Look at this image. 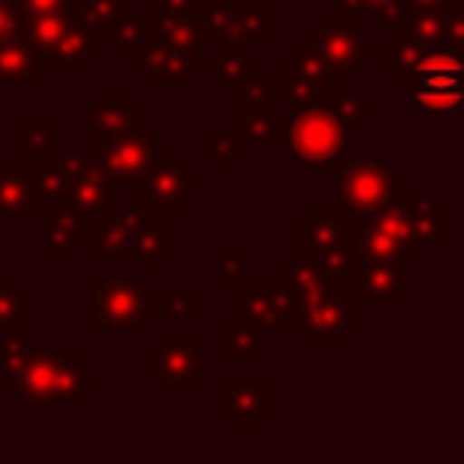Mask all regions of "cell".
I'll use <instances>...</instances> for the list:
<instances>
[{
  "mask_svg": "<svg viewBox=\"0 0 464 464\" xmlns=\"http://www.w3.org/2000/svg\"><path fill=\"white\" fill-rule=\"evenodd\" d=\"M286 64H290L293 71H296L299 77L312 86V92L318 96V102H328V99H334L341 90H347V80H350L347 73L334 71V67H331L328 61L315 52V48L305 45V42H299V45L290 48Z\"/></svg>",
  "mask_w": 464,
  "mask_h": 464,
  "instance_id": "484cf974",
  "label": "cell"
},
{
  "mask_svg": "<svg viewBox=\"0 0 464 464\" xmlns=\"http://www.w3.org/2000/svg\"><path fill=\"white\" fill-rule=\"evenodd\" d=\"M73 14L83 16L92 26L105 29L118 16L130 14V0H73Z\"/></svg>",
  "mask_w": 464,
  "mask_h": 464,
  "instance_id": "f35d334b",
  "label": "cell"
},
{
  "mask_svg": "<svg viewBox=\"0 0 464 464\" xmlns=\"http://www.w3.org/2000/svg\"><path fill=\"white\" fill-rule=\"evenodd\" d=\"M375 226H379L382 232L388 236V242L394 246V255H398L404 265H413V261H420V255H423V248L413 242V232H411V219H407V210H404V198H401V188L394 191V198L388 200L382 210H375L372 217Z\"/></svg>",
  "mask_w": 464,
  "mask_h": 464,
  "instance_id": "83f0119b",
  "label": "cell"
},
{
  "mask_svg": "<svg viewBox=\"0 0 464 464\" xmlns=\"http://www.w3.org/2000/svg\"><path fill=\"white\" fill-rule=\"evenodd\" d=\"M86 284L92 290V315L86 322L90 334L115 331V334L140 337L150 322L160 318V293L150 290L143 280L90 274Z\"/></svg>",
  "mask_w": 464,
  "mask_h": 464,
  "instance_id": "7a4b0ae2",
  "label": "cell"
},
{
  "mask_svg": "<svg viewBox=\"0 0 464 464\" xmlns=\"http://www.w3.org/2000/svg\"><path fill=\"white\" fill-rule=\"evenodd\" d=\"M130 67L150 90H188L194 73H207V58L150 39L143 52L130 58Z\"/></svg>",
  "mask_w": 464,
  "mask_h": 464,
  "instance_id": "4fadbf2b",
  "label": "cell"
},
{
  "mask_svg": "<svg viewBox=\"0 0 464 464\" xmlns=\"http://www.w3.org/2000/svg\"><path fill=\"white\" fill-rule=\"evenodd\" d=\"M404 4L413 10H442V7H449L451 0H404Z\"/></svg>",
  "mask_w": 464,
  "mask_h": 464,
  "instance_id": "ee69618b",
  "label": "cell"
},
{
  "mask_svg": "<svg viewBox=\"0 0 464 464\" xmlns=\"http://www.w3.org/2000/svg\"><path fill=\"white\" fill-rule=\"evenodd\" d=\"M45 223V232H42V255H45L48 265H67L73 261L86 246V232H90V223L77 213L64 210V207H54L45 217H39Z\"/></svg>",
  "mask_w": 464,
  "mask_h": 464,
  "instance_id": "603a6c76",
  "label": "cell"
},
{
  "mask_svg": "<svg viewBox=\"0 0 464 464\" xmlns=\"http://www.w3.org/2000/svg\"><path fill=\"white\" fill-rule=\"evenodd\" d=\"M48 73L42 71V61L23 39L0 42V90L10 86H33L42 90Z\"/></svg>",
  "mask_w": 464,
  "mask_h": 464,
  "instance_id": "4316f807",
  "label": "cell"
},
{
  "mask_svg": "<svg viewBox=\"0 0 464 464\" xmlns=\"http://www.w3.org/2000/svg\"><path fill=\"white\" fill-rule=\"evenodd\" d=\"M175 223L179 219L160 207H128V261H140L147 277L175 258Z\"/></svg>",
  "mask_w": 464,
  "mask_h": 464,
  "instance_id": "8fae6325",
  "label": "cell"
},
{
  "mask_svg": "<svg viewBox=\"0 0 464 464\" xmlns=\"http://www.w3.org/2000/svg\"><path fill=\"white\" fill-rule=\"evenodd\" d=\"M324 105L334 111V118L343 124V130H347V134H356V130H362L375 115H379V105H375L372 99H362L360 92H353L350 86L337 92L334 99H328Z\"/></svg>",
  "mask_w": 464,
  "mask_h": 464,
  "instance_id": "d6a6232c",
  "label": "cell"
},
{
  "mask_svg": "<svg viewBox=\"0 0 464 464\" xmlns=\"http://www.w3.org/2000/svg\"><path fill=\"white\" fill-rule=\"evenodd\" d=\"M204 45L239 42L265 45L277 42V4L274 0H204L194 10Z\"/></svg>",
  "mask_w": 464,
  "mask_h": 464,
  "instance_id": "277c9868",
  "label": "cell"
},
{
  "mask_svg": "<svg viewBox=\"0 0 464 464\" xmlns=\"http://www.w3.org/2000/svg\"><path fill=\"white\" fill-rule=\"evenodd\" d=\"M200 353L204 337L200 334H160V343L143 353V372L147 379L160 382V392L200 394Z\"/></svg>",
  "mask_w": 464,
  "mask_h": 464,
  "instance_id": "9c48e42d",
  "label": "cell"
},
{
  "mask_svg": "<svg viewBox=\"0 0 464 464\" xmlns=\"http://www.w3.org/2000/svg\"><path fill=\"white\" fill-rule=\"evenodd\" d=\"M160 143H162L160 130H150L143 124V128H130L124 134H118L115 140L90 150V156L115 185H134L143 175V169L150 166Z\"/></svg>",
  "mask_w": 464,
  "mask_h": 464,
  "instance_id": "9a60e30c",
  "label": "cell"
},
{
  "mask_svg": "<svg viewBox=\"0 0 464 464\" xmlns=\"http://www.w3.org/2000/svg\"><path fill=\"white\" fill-rule=\"evenodd\" d=\"M356 293L366 305L407 303V265L398 255H369L356 261Z\"/></svg>",
  "mask_w": 464,
  "mask_h": 464,
  "instance_id": "ac0fdd59",
  "label": "cell"
},
{
  "mask_svg": "<svg viewBox=\"0 0 464 464\" xmlns=\"http://www.w3.org/2000/svg\"><path fill=\"white\" fill-rule=\"evenodd\" d=\"M102 54H105L102 29L73 14L64 23L58 39L39 54V61H42V71L52 77V73H86L92 61H99Z\"/></svg>",
  "mask_w": 464,
  "mask_h": 464,
  "instance_id": "5bb4252c",
  "label": "cell"
},
{
  "mask_svg": "<svg viewBox=\"0 0 464 464\" xmlns=\"http://www.w3.org/2000/svg\"><path fill=\"white\" fill-rule=\"evenodd\" d=\"M67 153V185L61 194L64 210L83 217L86 223L102 219L118 207V185L92 162L90 150H64Z\"/></svg>",
  "mask_w": 464,
  "mask_h": 464,
  "instance_id": "30bf717a",
  "label": "cell"
},
{
  "mask_svg": "<svg viewBox=\"0 0 464 464\" xmlns=\"http://www.w3.org/2000/svg\"><path fill=\"white\" fill-rule=\"evenodd\" d=\"M16 162L23 169H35L54 160L61 150V118L54 115H20L14 121Z\"/></svg>",
  "mask_w": 464,
  "mask_h": 464,
  "instance_id": "7402d4cb",
  "label": "cell"
},
{
  "mask_svg": "<svg viewBox=\"0 0 464 464\" xmlns=\"http://www.w3.org/2000/svg\"><path fill=\"white\" fill-rule=\"evenodd\" d=\"M16 7L26 20H39L52 14H73V0H16Z\"/></svg>",
  "mask_w": 464,
  "mask_h": 464,
  "instance_id": "b9f144b4",
  "label": "cell"
},
{
  "mask_svg": "<svg viewBox=\"0 0 464 464\" xmlns=\"http://www.w3.org/2000/svg\"><path fill=\"white\" fill-rule=\"evenodd\" d=\"M204 188V175H198L188 160H179L172 143H160L143 169L140 179L130 185V204L160 207L175 219L191 217V194Z\"/></svg>",
  "mask_w": 464,
  "mask_h": 464,
  "instance_id": "5b68a950",
  "label": "cell"
},
{
  "mask_svg": "<svg viewBox=\"0 0 464 464\" xmlns=\"http://www.w3.org/2000/svg\"><path fill=\"white\" fill-rule=\"evenodd\" d=\"M248 274V248L246 246H223L217 252V286L232 290Z\"/></svg>",
  "mask_w": 464,
  "mask_h": 464,
  "instance_id": "74e56055",
  "label": "cell"
},
{
  "mask_svg": "<svg viewBox=\"0 0 464 464\" xmlns=\"http://www.w3.org/2000/svg\"><path fill=\"white\" fill-rule=\"evenodd\" d=\"M217 356L223 366H229V362L255 366L265 360V331L239 322V318H223L217 324Z\"/></svg>",
  "mask_w": 464,
  "mask_h": 464,
  "instance_id": "d4e9b609",
  "label": "cell"
},
{
  "mask_svg": "<svg viewBox=\"0 0 464 464\" xmlns=\"http://www.w3.org/2000/svg\"><path fill=\"white\" fill-rule=\"evenodd\" d=\"M29 290L16 284L14 274H0V331L29 328Z\"/></svg>",
  "mask_w": 464,
  "mask_h": 464,
  "instance_id": "836d02e7",
  "label": "cell"
},
{
  "mask_svg": "<svg viewBox=\"0 0 464 464\" xmlns=\"http://www.w3.org/2000/svg\"><path fill=\"white\" fill-rule=\"evenodd\" d=\"M29 172L14 160H0V219L26 217Z\"/></svg>",
  "mask_w": 464,
  "mask_h": 464,
  "instance_id": "4dcf8cb0",
  "label": "cell"
},
{
  "mask_svg": "<svg viewBox=\"0 0 464 464\" xmlns=\"http://www.w3.org/2000/svg\"><path fill=\"white\" fill-rule=\"evenodd\" d=\"M284 147L318 175H334L347 160L350 134L324 102H312L284 115Z\"/></svg>",
  "mask_w": 464,
  "mask_h": 464,
  "instance_id": "3957f363",
  "label": "cell"
},
{
  "mask_svg": "<svg viewBox=\"0 0 464 464\" xmlns=\"http://www.w3.org/2000/svg\"><path fill=\"white\" fill-rule=\"evenodd\" d=\"M204 160L217 166L219 175H232V169H236V162L248 160V153L239 147V140H236V134H226V130H207L204 134Z\"/></svg>",
  "mask_w": 464,
  "mask_h": 464,
  "instance_id": "d590c367",
  "label": "cell"
},
{
  "mask_svg": "<svg viewBox=\"0 0 464 464\" xmlns=\"http://www.w3.org/2000/svg\"><path fill=\"white\" fill-rule=\"evenodd\" d=\"M102 39H105V48H111L118 58L130 61V58H137V54L143 52V45L150 42L147 20L134 14H124L102 29Z\"/></svg>",
  "mask_w": 464,
  "mask_h": 464,
  "instance_id": "1f68e13d",
  "label": "cell"
},
{
  "mask_svg": "<svg viewBox=\"0 0 464 464\" xmlns=\"http://www.w3.org/2000/svg\"><path fill=\"white\" fill-rule=\"evenodd\" d=\"M232 134L239 147H284V115L277 105H246L232 102Z\"/></svg>",
  "mask_w": 464,
  "mask_h": 464,
  "instance_id": "cb8c5ba5",
  "label": "cell"
},
{
  "mask_svg": "<svg viewBox=\"0 0 464 464\" xmlns=\"http://www.w3.org/2000/svg\"><path fill=\"white\" fill-rule=\"evenodd\" d=\"M464 0H451L442 10H404V20L392 33V39L417 42L430 48H451L464 52V20H461Z\"/></svg>",
  "mask_w": 464,
  "mask_h": 464,
  "instance_id": "2e32d148",
  "label": "cell"
},
{
  "mask_svg": "<svg viewBox=\"0 0 464 464\" xmlns=\"http://www.w3.org/2000/svg\"><path fill=\"white\" fill-rule=\"evenodd\" d=\"M290 286L293 305H296L299 334L309 350H343L350 337L366 328V303L356 290L334 286L309 258L290 255L280 261Z\"/></svg>",
  "mask_w": 464,
  "mask_h": 464,
  "instance_id": "6da1fadb",
  "label": "cell"
},
{
  "mask_svg": "<svg viewBox=\"0 0 464 464\" xmlns=\"http://www.w3.org/2000/svg\"><path fill=\"white\" fill-rule=\"evenodd\" d=\"M305 45L315 48L334 71L362 73L366 71V42H362V20H347V16L324 14L315 29L305 33Z\"/></svg>",
  "mask_w": 464,
  "mask_h": 464,
  "instance_id": "7c38bea8",
  "label": "cell"
},
{
  "mask_svg": "<svg viewBox=\"0 0 464 464\" xmlns=\"http://www.w3.org/2000/svg\"><path fill=\"white\" fill-rule=\"evenodd\" d=\"M160 318L166 322H200L204 318V290H156Z\"/></svg>",
  "mask_w": 464,
  "mask_h": 464,
  "instance_id": "e575fe53",
  "label": "cell"
},
{
  "mask_svg": "<svg viewBox=\"0 0 464 464\" xmlns=\"http://www.w3.org/2000/svg\"><path fill=\"white\" fill-rule=\"evenodd\" d=\"M362 7V14H372L375 26L382 29V33H394V29L401 26V20H404V10L407 4L404 0H356Z\"/></svg>",
  "mask_w": 464,
  "mask_h": 464,
  "instance_id": "ab89813d",
  "label": "cell"
},
{
  "mask_svg": "<svg viewBox=\"0 0 464 464\" xmlns=\"http://www.w3.org/2000/svg\"><path fill=\"white\" fill-rule=\"evenodd\" d=\"M331 14L347 16V20H362V7L356 0H334V10H331Z\"/></svg>",
  "mask_w": 464,
  "mask_h": 464,
  "instance_id": "7bdbcfd3",
  "label": "cell"
},
{
  "mask_svg": "<svg viewBox=\"0 0 464 464\" xmlns=\"http://www.w3.org/2000/svg\"><path fill=\"white\" fill-rule=\"evenodd\" d=\"M401 198H404V210L411 219L413 242L420 248H449L451 242V217L449 204L426 191H417L413 185H401Z\"/></svg>",
  "mask_w": 464,
  "mask_h": 464,
  "instance_id": "44dd1931",
  "label": "cell"
},
{
  "mask_svg": "<svg viewBox=\"0 0 464 464\" xmlns=\"http://www.w3.org/2000/svg\"><path fill=\"white\" fill-rule=\"evenodd\" d=\"M232 318L255 324L265 334H299L296 305L286 286L284 267L271 277H242L232 286Z\"/></svg>",
  "mask_w": 464,
  "mask_h": 464,
  "instance_id": "8992f818",
  "label": "cell"
},
{
  "mask_svg": "<svg viewBox=\"0 0 464 464\" xmlns=\"http://www.w3.org/2000/svg\"><path fill=\"white\" fill-rule=\"evenodd\" d=\"M52 375H54V404L83 407L92 394L105 388L99 375L90 372V350L86 347H64L52 350Z\"/></svg>",
  "mask_w": 464,
  "mask_h": 464,
  "instance_id": "d6986e66",
  "label": "cell"
},
{
  "mask_svg": "<svg viewBox=\"0 0 464 464\" xmlns=\"http://www.w3.org/2000/svg\"><path fill=\"white\" fill-rule=\"evenodd\" d=\"M143 20H147L150 39L166 42V45L181 48V52H191V54L207 52L194 10L179 7L175 0H147V16Z\"/></svg>",
  "mask_w": 464,
  "mask_h": 464,
  "instance_id": "ffe728a7",
  "label": "cell"
},
{
  "mask_svg": "<svg viewBox=\"0 0 464 464\" xmlns=\"http://www.w3.org/2000/svg\"><path fill=\"white\" fill-rule=\"evenodd\" d=\"M217 417L236 436H261L265 426L277 420V379H219Z\"/></svg>",
  "mask_w": 464,
  "mask_h": 464,
  "instance_id": "52a82bcc",
  "label": "cell"
},
{
  "mask_svg": "<svg viewBox=\"0 0 464 464\" xmlns=\"http://www.w3.org/2000/svg\"><path fill=\"white\" fill-rule=\"evenodd\" d=\"M213 48H217V58L207 61V73L217 77L219 83L239 86L261 73V61L248 58L246 45H239V42H217Z\"/></svg>",
  "mask_w": 464,
  "mask_h": 464,
  "instance_id": "f1b7e54d",
  "label": "cell"
},
{
  "mask_svg": "<svg viewBox=\"0 0 464 464\" xmlns=\"http://www.w3.org/2000/svg\"><path fill=\"white\" fill-rule=\"evenodd\" d=\"M143 124H147V109L137 102L134 92L128 86H109L86 111V128H90V147L86 150L102 147L124 130L143 128Z\"/></svg>",
  "mask_w": 464,
  "mask_h": 464,
  "instance_id": "e0dca14e",
  "label": "cell"
},
{
  "mask_svg": "<svg viewBox=\"0 0 464 464\" xmlns=\"http://www.w3.org/2000/svg\"><path fill=\"white\" fill-rule=\"evenodd\" d=\"M29 350H33L29 328L0 331V392L14 394L23 366H26V360H29Z\"/></svg>",
  "mask_w": 464,
  "mask_h": 464,
  "instance_id": "f546056e",
  "label": "cell"
},
{
  "mask_svg": "<svg viewBox=\"0 0 464 464\" xmlns=\"http://www.w3.org/2000/svg\"><path fill=\"white\" fill-rule=\"evenodd\" d=\"M23 29H26V16L16 7V0H0V42L23 39Z\"/></svg>",
  "mask_w": 464,
  "mask_h": 464,
  "instance_id": "60d3db41",
  "label": "cell"
},
{
  "mask_svg": "<svg viewBox=\"0 0 464 464\" xmlns=\"http://www.w3.org/2000/svg\"><path fill=\"white\" fill-rule=\"evenodd\" d=\"M411 99L430 118H461V90H426Z\"/></svg>",
  "mask_w": 464,
  "mask_h": 464,
  "instance_id": "8d00e7d4",
  "label": "cell"
},
{
  "mask_svg": "<svg viewBox=\"0 0 464 464\" xmlns=\"http://www.w3.org/2000/svg\"><path fill=\"white\" fill-rule=\"evenodd\" d=\"M334 181L337 204L353 219H366L382 210L407 179L392 166V160H343L334 172Z\"/></svg>",
  "mask_w": 464,
  "mask_h": 464,
  "instance_id": "ba28073f",
  "label": "cell"
},
{
  "mask_svg": "<svg viewBox=\"0 0 464 464\" xmlns=\"http://www.w3.org/2000/svg\"><path fill=\"white\" fill-rule=\"evenodd\" d=\"M0 394H4V392H0Z\"/></svg>",
  "mask_w": 464,
  "mask_h": 464,
  "instance_id": "bcb514c9",
  "label": "cell"
},
{
  "mask_svg": "<svg viewBox=\"0 0 464 464\" xmlns=\"http://www.w3.org/2000/svg\"><path fill=\"white\" fill-rule=\"evenodd\" d=\"M188 4H204V0H188Z\"/></svg>",
  "mask_w": 464,
  "mask_h": 464,
  "instance_id": "f6af8a7d",
  "label": "cell"
}]
</instances>
